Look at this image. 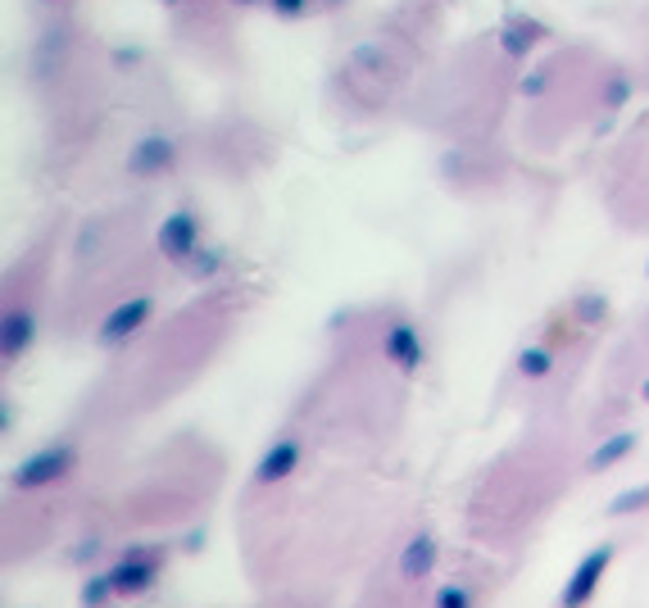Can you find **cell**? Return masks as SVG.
<instances>
[{"instance_id": "cell-1", "label": "cell", "mask_w": 649, "mask_h": 608, "mask_svg": "<svg viewBox=\"0 0 649 608\" xmlns=\"http://www.w3.org/2000/svg\"><path fill=\"white\" fill-rule=\"evenodd\" d=\"M69 463H73L69 445H46V450H37L32 459H23L19 468H14V486H19V491H32V486H50V481H59L64 472H69Z\"/></svg>"}, {"instance_id": "cell-2", "label": "cell", "mask_w": 649, "mask_h": 608, "mask_svg": "<svg viewBox=\"0 0 649 608\" xmlns=\"http://www.w3.org/2000/svg\"><path fill=\"white\" fill-rule=\"evenodd\" d=\"M609 559H613L609 545H600V550H590L586 559L577 563V572L568 577V586H563L559 608H586V599L595 595V590H600V577H604V568H609Z\"/></svg>"}, {"instance_id": "cell-3", "label": "cell", "mask_w": 649, "mask_h": 608, "mask_svg": "<svg viewBox=\"0 0 649 608\" xmlns=\"http://www.w3.org/2000/svg\"><path fill=\"white\" fill-rule=\"evenodd\" d=\"M159 250L168 259H191L196 255V218L191 214H173L159 227Z\"/></svg>"}, {"instance_id": "cell-4", "label": "cell", "mask_w": 649, "mask_h": 608, "mask_svg": "<svg viewBox=\"0 0 649 608\" xmlns=\"http://www.w3.org/2000/svg\"><path fill=\"white\" fill-rule=\"evenodd\" d=\"M300 463V445L286 436V441H273V450L259 459V468H255V481L259 486H273V481H282V477H291V468Z\"/></svg>"}, {"instance_id": "cell-5", "label": "cell", "mask_w": 649, "mask_h": 608, "mask_svg": "<svg viewBox=\"0 0 649 608\" xmlns=\"http://www.w3.org/2000/svg\"><path fill=\"white\" fill-rule=\"evenodd\" d=\"M146 314H150V295H132L128 304H118L114 314L105 318V341H123V336H132L141 323H146Z\"/></svg>"}, {"instance_id": "cell-6", "label": "cell", "mask_w": 649, "mask_h": 608, "mask_svg": "<svg viewBox=\"0 0 649 608\" xmlns=\"http://www.w3.org/2000/svg\"><path fill=\"white\" fill-rule=\"evenodd\" d=\"M159 563L146 559V554H132V559L118 563V572L109 581H114V595H137V590H146L150 581H155Z\"/></svg>"}, {"instance_id": "cell-7", "label": "cell", "mask_w": 649, "mask_h": 608, "mask_svg": "<svg viewBox=\"0 0 649 608\" xmlns=\"http://www.w3.org/2000/svg\"><path fill=\"white\" fill-rule=\"evenodd\" d=\"M386 359L400 363L404 373H409V368H418V359H423V345H418V332H413L409 323H395L391 332H386Z\"/></svg>"}, {"instance_id": "cell-8", "label": "cell", "mask_w": 649, "mask_h": 608, "mask_svg": "<svg viewBox=\"0 0 649 608\" xmlns=\"http://www.w3.org/2000/svg\"><path fill=\"white\" fill-rule=\"evenodd\" d=\"M432 563H436V545H432V536H413L409 545H404L400 572H404V577H409V581L427 577V572H432Z\"/></svg>"}, {"instance_id": "cell-9", "label": "cell", "mask_w": 649, "mask_h": 608, "mask_svg": "<svg viewBox=\"0 0 649 608\" xmlns=\"http://www.w3.org/2000/svg\"><path fill=\"white\" fill-rule=\"evenodd\" d=\"M168 159H173V146H168L164 137H150L137 146V155H132V173H155V168H168Z\"/></svg>"}, {"instance_id": "cell-10", "label": "cell", "mask_w": 649, "mask_h": 608, "mask_svg": "<svg viewBox=\"0 0 649 608\" xmlns=\"http://www.w3.org/2000/svg\"><path fill=\"white\" fill-rule=\"evenodd\" d=\"M636 450V436H613L609 445H600V450L590 454V468L600 472V468H613L618 459H627V454Z\"/></svg>"}, {"instance_id": "cell-11", "label": "cell", "mask_w": 649, "mask_h": 608, "mask_svg": "<svg viewBox=\"0 0 649 608\" xmlns=\"http://www.w3.org/2000/svg\"><path fill=\"white\" fill-rule=\"evenodd\" d=\"M28 341H32V318L28 314H10V318H5V359H14V354H19Z\"/></svg>"}, {"instance_id": "cell-12", "label": "cell", "mask_w": 649, "mask_h": 608, "mask_svg": "<svg viewBox=\"0 0 649 608\" xmlns=\"http://www.w3.org/2000/svg\"><path fill=\"white\" fill-rule=\"evenodd\" d=\"M645 504H649V486H640V491L618 495V500L609 504V513H613V518H622V513H631V509H645Z\"/></svg>"}, {"instance_id": "cell-13", "label": "cell", "mask_w": 649, "mask_h": 608, "mask_svg": "<svg viewBox=\"0 0 649 608\" xmlns=\"http://www.w3.org/2000/svg\"><path fill=\"white\" fill-rule=\"evenodd\" d=\"M518 368L527 377H545V373H550V354H545V350H522Z\"/></svg>"}, {"instance_id": "cell-14", "label": "cell", "mask_w": 649, "mask_h": 608, "mask_svg": "<svg viewBox=\"0 0 649 608\" xmlns=\"http://www.w3.org/2000/svg\"><path fill=\"white\" fill-rule=\"evenodd\" d=\"M436 608H472V599L463 586H445L441 595H436Z\"/></svg>"}, {"instance_id": "cell-15", "label": "cell", "mask_w": 649, "mask_h": 608, "mask_svg": "<svg viewBox=\"0 0 649 608\" xmlns=\"http://www.w3.org/2000/svg\"><path fill=\"white\" fill-rule=\"evenodd\" d=\"M109 590H114V581H109V577H105V581H91V586L82 590V604H87V608H100Z\"/></svg>"}, {"instance_id": "cell-16", "label": "cell", "mask_w": 649, "mask_h": 608, "mask_svg": "<svg viewBox=\"0 0 649 608\" xmlns=\"http://www.w3.org/2000/svg\"><path fill=\"white\" fill-rule=\"evenodd\" d=\"M273 5H277L282 14H300V10H305V0H273Z\"/></svg>"}, {"instance_id": "cell-17", "label": "cell", "mask_w": 649, "mask_h": 608, "mask_svg": "<svg viewBox=\"0 0 649 608\" xmlns=\"http://www.w3.org/2000/svg\"><path fill=\"white\" fill-rule=\"evenodd\" d=\"M645 400H649V382H645Z\"/></svg>"}]
</instances>
